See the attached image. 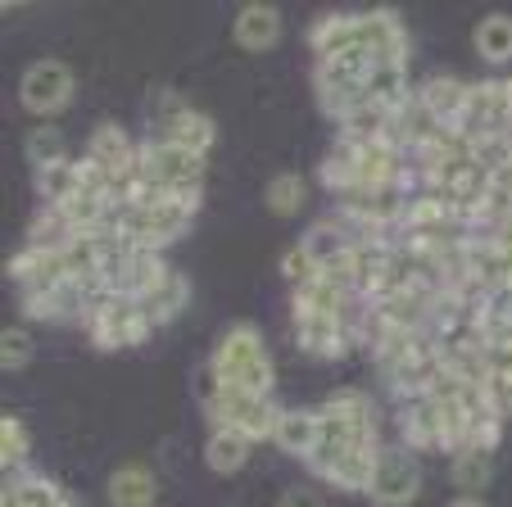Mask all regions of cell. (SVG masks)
<instances>
[{
	"label": "cell",
	"mask_w": 512,
	"mask_h": 507,
	"mask_svg": "<svg viewBox=\"0 0 512 507\" xmlns=\"http://www.w3.org/2000/svg\"><path fill=\"white\" fill-rule=\"evenodd\" d=\"M272 440L286 453H295V458H309L313 444H318V408H281Z\"/></svg>",
	"instance_id": "18"
},
{
	"label": "cell",
	"mask_w": 512,
	"mask_h": 507,
	"mask_svg": "<svg viewBox=\"0 0 512 507\" xmlns=\"http://www.w3.org/2000/svg\"><path fill=\"white\" fill-rule=\"evenodd\" d=\"M445 507H485V498L481 494H458L454 503H445Z\"/></svg>",
	"instance_id": "32"
},
{
	"label": "cell",
	"mask_w": 512,
	"mask_h": 507,
	"mask_svg": "<svg viewBox=\"0 0 512 507\" xmlns=\"http://www.w3.org/2000/svg\"><path fill=\"white\" fill-rule=\"evenodd\" d=\"M10 277L19 281L23 295H50V290H59L68 281V268H64V254H59V249L23 245L10 259Z\"/></svg>",
	"instance_id": "8"
},
{
	"label": "cell",
	"mask_w": 512,
	"mask_h": 507,
	"mask_svg": "<svg viewBox=\"0 0 512 507\" xmlns=\"http://www.w3.org/2000/svg\"><path fill=\"white\" fill-rule=\"evenodd\" d=\"M281 272H286L290 290H295V286H304V281H313V277H318V272H322V263L313 259V254H309V249H304V245H290V249H286V259H281Z\"/></svg>",
	"instance_id": "29"
},
{
	"label": "cell",
	"mask_w": 512,
	"mask_h": 507,
	"mask_svg": "<svg viewBox=\"0 0 512 507\" xmlns=\"http://www.w3.org/2000/svg\"><path fill=\"white\" fill-rule=\"evenodd\" d=\"M5 485H14V494H19L23 507H73L64 498V489H59L50 476H32V471H23V476H10Z\"/></svg>",
	"instance_id": "26"
},
{
	"label": "cell",
	"mask_w": 512,
	"mask_h": 507,
	"mask_svg": "<svg viewBox=\"0 0 512 507\" xmlns=\"http://www.w3.org/2000/svg\"><path fill=\"white\" fill-rule=\"evenodd\" d=\"M485 394H490L494 412L508 421L512 417V376H490V381H485Z\"/></svg>",
	"instance_id": "30"
},
{
	"label": "cell",
	"mask_w": 512,
	"mask_h": 507,
	"mask_svg": "<svg viewBox=\"0 0 512 507\" xmlns=\"http://www.w3.org/2000/svg\"><path fill=\"white\" fill-rule=\"evenodd\" d=\"M377 449L381 444H349L336 458V467L327 471V480L336 489H349V494H368L372 471H377Z\"/></svg>",
	"instance_id": "16"
},
{
	"label": "cell",
	"mask_w": 512,
	"mask_h": 507,
	"mask_svg": "<svg viewBox=\"0 0 512 507\" xmlns=\"http://www.w3.org/2000/svg\"><path fill=\"white\" fill-rule=\"evenodd\" d=\"M87 154L109 163L114 173H123V168H132V163L141 159V141H132V132H127L123 123H100L96 132L87 136Z\"/></svg>",
	"instance_id": "15"
},
{
	"label": "cell",
	"mask_w": 512,
	"mask_h": 507,
	"mask_svg": "<svg viewBox=\"0 0 512 507\" xmlns=\"http://www.w3.org/2000/svg\"><path fill=\"white\" fill-rule=\"evenodd\" d=\"M204 408H209L213 426L241 431L250 440H272V431H277V421H281V408L272 394L245 390V385H223V381L209 385V403Z\"/></svg>",
	"instance_id": "2"
},
{
	"label": "cell",
	"mask_w": 512,
	"mask_h": 507,
	"mask_svg": "<svg viewBox=\"0 0 512 507\" xmlns=\"http://www.w3.org/2000/svg\"><path fill=\"white\" fill-rule=\"evenodd\" d=\"M358 32L377 59H408V32L395 10H358Z\"/></svg>",
	"instance_id": "11"
},
{
	"label": "cell",
	"mask_w": 512,
	"mask_h": 507,
	"mask_svg": "<svg viewBox=\"0 0 512 507\" xmlns=\"http://www.w3.org/2000/svg\"><path fill=\"white\" fill-rule=\"evenodd\" d=\"M28 426H23L19 417H0V467H5V476H23L28 471Z\"/></svg>",
	"instance_id": "25"
},
{
	"label": "cell",
	"mask_w": 512,
	"mask_h": 507,
	"mask_svg": "<svg viewBox=\"0 0 512 507\" xmlns=\"http://www.w3.org/2000/svg\"><path fill=\"white\" fill-rule=\"evenodd\" d=\"M467 91H472V82H463V77H454V73H435V77H426L422 87H417V96L426 100V109H431L440 123L458 127L463 105H467Z\"/></svg>",
	"instance_id": "14"
},
{
	"label": "cell",
	"mask_w": 512,
	"mask_h": 507,
	"mask_svg": "<svg viewBox=\"0 0 512 507\" xmlns=\"http://www.w3.org/2000/svg\"><path fill=\"white\" fill-rule=\"evenodd\" d=\"M32 354H37L32 335L23 326H5V335H0V363L10 367V372H19V367L32 363Z\"/></svg>",
	"instance_id": "28"
},
{
	"label": "cell",
	"mask_w": 512,
	"mask_h": 507,
	"mask_svg": "<svg viewBox=\"0 0 512 507\" xmlns=\"http://www.w3.org/2000/svg\"><path fill=\"white\" fill-rule=\"evenodd\" d=\"M73 68L64 59H32L19 77V100L32 109V114H55L73 100Z\"/></svg>",
	"instance_id": "6"
},
{
	"label": "cell",
	"mask_w": 512,
	"mask_h": 507,
	"mask_svg": "<svg viewBox=\"0 0 512 507\" xmlns=\"http://www.w3.org/2000/svg\"><path fill=\"white\" fill-rule=\"evenodd\" d=\"M159 498V476L145 462H123L109 476V503L114 507H150Z\"/></svg>",
	"instance_id": "13"
},
{
	"label": "cell",
	"mask_w": 512,
	"mask_h": 507,
	"mask_svg": "<svg viewBox=\"0 0 512 507\" xmlns=\"http://www.w3.org/2000/svg\"><path fill=\"white\" fill-rule=\"evenodd\" d=\"M141 173L145 186H159L164 195H182V200H200L204 186V154L177 150L164 141H141Z\"/></svg>",
	"instance_id": "3"
},
{
	"label": "cell",
	"mask_w": 512,
	"mask_h": 507,
	"mask_svg": "<svg viewBox=\"0 0 512 507\" xmlns=\"http://www.w3.org/2000/svg\"><path fill=\"white\" fill-rule=\"evenodd\" d=\"M209 376L223 385H245V390L272 394V354L263 345V335L250 322H232L213 345Z\"/></svg>",
	"instance_id": "1"
},
{
	"label": "cell",
	"mask_w": 512,
	"mask_h": 507,
	"mask_svg": "<svg viewBox=\"0 0 512 507\" xmlns=\"http://www.w3.org/2000/svg\"><path fill=\"white\" fill-rule=\"evenodd\" d=\"M454 458V485L463 489V494H481L485 480H490V462H494V449H481V444H467V449L449 453Z\"/></svg>",
	"instance_id": "21"
},
{
	"label": "cell",
	"mask_w": 512,
	"mask_h": 507,
	"mask_svg": "<svg viewBox=\"0 0 512 507\" xmlns=\"http://www.w3.org/2000/svg\"><path fill=\"white\" fill-rule=\"evenodd\" d=\"M399 431L408 449H445V412L431 394H408L399 399Z\"/></svg>",
	"instance_id": "9"
},
{
	"label": "cell",
	"mask_w": 512,
	"mask_h": 507,
	"mask_svg": "<svg viewBox=\"0 0 512 507\" xmlns=\"http://www.w3.org/2000/svg\"><path fill=\"white\" fill-rule=\"evenodd\" d=\"M87 331L100 349H127V345H136V340L150 335V317H145L141 299L105 295L96 304V313L87 317Z\"/></svg>",
	"instance_id": "5"
},
{
	"label": "cell",
	"mask_w": 512,
	"mask_h": 507,
	"mask_svg": "<svg viewBox=\"0 0 512 507\" xmlns=\"http://www.w3.org/2000/svg\"><path fill=\"white\" fill-rule=\"evenodd\" d=\"M295 340H300V349H309V354L336 358V354H345V349L354 345L358 335H354V326H349V317H340V313L295 308Z\"/></svg>",
	"instance_id": "7"
},
{
	"label": "cell",
	"mask_w": 512,
	"mask_h": 507,
	"mask_svg": "<svg viewBox=\"0 0 512 507\" xmlns=\"http://www.w3.org/2000/svg\"><path fill=\"white\" fill-rule=\"evenodd\" d=\"M186 299H191V286H186L182 272H173L164 286L150 290V295L141 299V308H145V317H150V326H164V322H173V317L182 313Z\"/></svg>",
	"instance_id": "20"
},
{
	"label": "cell",
	"mask_w": 512,
	"mask_h": 507,
	"mask_svg": "<svg viewBox=\"0 0 512 507\" xmlns=\"http://www.w3.org/2000/svg\"><path fill=\"white\" fill-rule=\"evenodd\" d=\"M254 440L241 431H227V426H213L209 440H204V462H209L218 476H236V471L250 462Z\"/></svg>",
	"instance_id": "17"
},
{
	"label": "cell",
	"mask_w": 512,
	"mask_h": 507,
	"mask_svg": "<svg viewBox=\"0 0 512 507\" xmlns=\"http://www.w3.org/2000/svg\"><path fill=\"white\" fill-rule=\"evenodd\" d=\"M476 55L490 59V64H508L512 59V14H485L472 32Z\"/></svg>",
	"instance_id": "19"
},
{
	"label": "cell",
	"mask_w": 512,
	"mask_h": 507,
	"mask_svg": "<svg viewBox=\"0 0 512 507\" xmlns=\"http://www.w3.org/2000/svg\"><path fill=\"white\" fill-rule=\"evenodd\" d=\"M213 132H218V127H213V118L204 114V109L177 105V109H168V114L159 118V127H155V141L177 145V150H191V154H209Z\"/></svg>",
	"instance_id": "10"
},
{
	"label": "cell",
	"mask_w": 512,
	"mask_h": 507,
	"mask_svg": "<svg viewBox=\"0 0 512 507\" xmlns=\"http://www.w3.org/2000/svg\"><path fill=\"white\" fill-rule=\"evenodd\" d=\"M417 494H422V467H417L413 449L408 444H381L368 498L377 507H408Z\"/></svg>",
	"instance_id": "4"
},
{
	"label": "cell",
	"mask_w": 512,
	"mask_h": 507,
	"mask_svg": "<svg viewBox=\"0 0 512 507\" xmlns=\"http://www.w3.org/2000/svg\"><path fill=\"white\" fill-rule=\"evenodd\" d=\"M73 191H78V154H68V159L50 163V168H41L37 173L41 204H64Z\"/></svg>",
	"instance_id": "24"
},
{
	"label": "cell",
	"mask_w": 512,
	"mask_h": 507,
	"mask_svg": "<svg viewBox=\"0 0 512 507\" xmlns=\"http://www.w3.org/2000/svg\"><path fill=\"white\" fill-rule=\"evenodd\" d=\"M508 299H512V290H508Z\"/></svg>",
	"instance_id": "33"
},
{
	"label": "cell",
	"mask_w": 512,
	"mask_h": 507,
	"mask_svg": "<svg viewBox=\"0 0 512 507\" xmlns=\"http://www.w3.org/2000/svg\"><path fill=\"white\" fill-rule=\"evenodd\" d=\"M300 245L309 249V254L322 263V268H327L331 259H340V254H345V249H349V236H345V227H340V222H336V213H327V218H318L309 231H304V236H300Z\"/></svg>",
	"instance_id": "22"
},
{
	"label": "cell",
	"mask_w": 512,
	"mask_h": 507,
	"mask_svg": "<svg viewBox=\"0 0 512 507\" xmlns=\"http://www.w3.org/2000/svg\"><path fill=\"white\" fill-rule=\"evenodd\" d=\"M23 154H28L32 173H41V168H50V163L68 159V141L55 123H37L28 136H23Z\"/></svg>",
	"instance_id": "23"
},
{
	"label": "cell",
	"mask_w": 512,
	"mask_h": 507,
	"mask_svg": "<svg viewBox=\"0 0 512 507\" xmlns=\"http://www.w3.org/2000/svg\"><path fill=\"white\" fill-rule=\"evenodd\" d=\"M232 37L241 41L245 50H268L272 41L281 37V14L277 5H263V0H250V5H241L232 19Z\"/></svg>",
	"instance_id": "12"
},
{
	"label": "cell",
	"mask_w": 512,
	"mask_h": 507,
	"mask_svg": "<svg viewBox=\"0 0 512 507\" xmlns=\"http://www.w3.org/2000/svg\"><path fill=\"white\" fill-rule=\"evenodd\" d=\"M263 200H268L272 213H295L304 204V177L300 173H277L268 182V191H263Z\"/></svg>",
	"instance_id": "27"
},
{
	"label": "cell",
	"mask_w": 512,
	"mask_h": 507,
	"mask_svg": "<svg viewBox=\"0 0 512 507\" xmlns=\"http://www.w3.org/2000/svg\"><path fill=\"white\" fill-rule=\"evenodd\" d=\"M277 507H327V503H322L318 489H309V485H290L286 494H281V503H277Z\"/></svg>",
	"instance_id": "31"
}]
</instances>
